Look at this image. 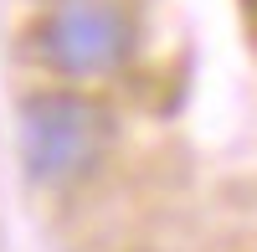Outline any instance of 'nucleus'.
I'll use <instances>...</instances> for the list:
<instances>
[{
    "mask_svg": "<svg viewBox=\"0 0 257 252\" xmlns=\"http://www.w3.org/2000/svg\"><path fill=\"white\" fill-rule=\"evenodd\" d=\"M41 52L67 77L113 72L128 57V21L108 0H62L41 26Z\"/></svg>",
    "mask_w": 257,
    "mask_h": 252,
    "instance_id": "obj_2",
    "label": "nucleus"
},
{
    "mask_svg": "<svg viewBox=\"0 0 257 252\" xmlns=\"http://www.w3.org/2000/svg\"><path fill=\"white\" fill-rule=\"evenodd\" d=\"M113 139L108 113L77 93H41L21 108V165L36 185H67L88 175Z\"/></svg>",
    "mask_w": 257,
    "mask_h": 252,
    "instance_id": "obj_1",
    "label": "nucleus"
}]
</instances>
